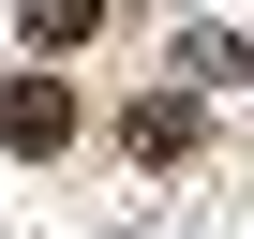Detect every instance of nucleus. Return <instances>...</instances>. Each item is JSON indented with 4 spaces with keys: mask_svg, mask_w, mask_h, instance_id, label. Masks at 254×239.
<instances>
[{
    "mask_svg": "<svg viewBox=\"0 0 254 239\" xmlns=\"http://www.w3.org/2000/svg\"><path fill=\"white\" fill-rule=\"evenodd\" d=\"M120 135H135V165H180V150H194V105H150V90H135Z\"/></svg>",
    "mask_w": 254,
    "mask_h": 239,
    "instance_id": "2",
    "label": "nucleus"
},
{
    "mask_svg": "<svg viewBox=\"0 0 254 239\" xmlns=\"http://www.w3.org/2000/svg\"><path fill=\"white\" fill-rule=\"evenodd\" d=\"M0 135L15 150H75V90L60 75H0Z\"/></svg>",
    "mask_w": 254,
    "mask_h": 239,
    "instance_id": "1",
    "label": "nucleus"
},
{
    "mask_svg": "<svg viewBox=\"0 0 254 239\" xmlns=\"http://www.w3.org/2000/svg\"><path fill=\"white\" fill-rule=\"evenodd\" d=\"M105 30V0H30V45H90Z\"/></svg>",
    "mask_w": 254,
    "mask_h": 239,
    "instance_id": "3",
    "label": "nucleus"
}]
</instances>
